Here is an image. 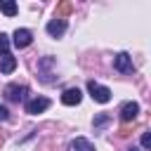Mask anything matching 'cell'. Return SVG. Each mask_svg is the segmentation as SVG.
Listing matches in <instances>:
<instances>
[{"mask_svg":"<svg viewBox=\"0 0 151 151\" xmlns=\"http://www.w3.org/2000/svg\"><path fill=\"white\" fill-rule=\"evenodd\" d=\"M137 113H139V104L137 101H125L123 109H120V120L123 123H130V120L137 118Z\"/></svg>","mask_w":151,"mask_h":151,"instance_id":"obj_5","label":"cell"},{"mask_svg":"<svg viewBox=\"0 0 151 151\" xmlns=\"http://www.w3.org/2000/svg\"><path fill=\"white\" fill-rule=\"evenodd\" d=\"M47 106H50V99H47V97H35V99L26 101V113H31V116H38V113H42Z\"/></svg>","mask_w":151,"mask_h":151,"instance_id":"obj_4","label":"cell"},{"mask_svg":"<svg viewBox=\"0 0 151 151\" xmlns=\"http://www.w3.org/2000/svg\"><path fill=\"white\" fill-rule=\"evenodd\" d=\"M71 12H73V2H59L57 5V19H64Z\"/></svg>","mask_w":151,"mask_h":151,"instance_id":"obj_12","label":"cell"},{"mask_svg":"<svg viewBox=\"0 0 151 151\" xmlns=\"http://www.w3.org/2000/svg\"><path fill=\"white\" fill-rule=\"evenodd\" d=\"M7 47H9V38L0 33V54H7Z\"/></svg>","mask_w":151,"mask_h":151,"instance_id":"obj_13","label":"cell"},{"mask_svg":"<svg viewBox=\"0 0 151 151\" xmlns=\"http://www.w3.org/2000/svg\"><path fill=\"white\" fill-rule=\"evenodd\" d=\"M26 85H7L5 87V97L9 99V101H21L24 97H26Z\"/></svg>","mask_w":151,"mask_h":151,"instance_id":"obj_6","label":"cell"},{"mask_svg":"<svg viewBox=\"0 0 151 151\" xmlns=\"http://www.w3.org/2000/svg\"><path fill=\"white\" fill-rule=\"evenodd\" d=\"M64 31H66V21H64V19H52V21L47 24V33H50L52 38H59Z\"/></svg>","mask_w":151,"mask_h":151,"instance_id":"obj_8","label":"cell"},{"mask_svg":"<svg viewBox=\"0 0 151 151\" xmlns=\"http://www.w3.org/2000/svg\"><path fill=\"white\" fill-rule=\"evenodd\" d=\"M87 92H90V97H92L94 101H99V104L111 101V90L104 87V85H99V83H94V80L87 83Z\"/></svg>","mask_w":151,"mask_h":151,"instance_id":"obj_1","label":"cell"},{"mask_svg":"<svg viewBox=\"0 0 151 151\" xmlns=\"http://www.w3.org/2000/svg\"><path fill=\"white\" fill-rule=\"evenodd\" d=\"M80 99H83V92H80L78 87H68V90H64V94H61V101H64L66 106H76V104H80Z\"/></svg>","mask_w":151,"mask_h":151,"instance_id":"obj_7","label":"cell"},{"mask_svg":"<svg viewBox=\"0 0 151 151\" xmlns=\"http://www.w3.org/2000/svg\"><path fill=\"white\" fill-rule=\"evenodd\" d=\"M0 12L7 14V17H14V14L19 12V7H17V2H12V0H0Z\"/></svg>","mask_w":151,"mask_h":151,"instance_id":"obj_11","label":"cell"},{"mask_svg":"<svg viewBox=\"0 0 151 151\" xmlns=\"http://www.w3.org/2000/svg\"><path fill=\"white\" fill-rule=\"evenodd\" d=\"M142 146H144V149L151 146V132H144V134H142Z\"/></svg>","mask_w":151,"mask_h":151,"instance_id":"obj_14","label":"cell"},{"mask_svg":"<svg viewBox=\"0 0 151 151\" xmlns=\"http://www.w3.org/2000/svg\"><path fill=\"white\" fill-rule=\"evenodd\" d=\"M113 66H116L120 73H132V71H134V66H132V57H130L127 52H120V54H116V59H113Z\"/></svg>","mask_w":151,"mask_h":151,"instance_id":"obj_3","label":"cell"},{"mask_svg":"<svg viewBox=\"0 0 151 151\" xmlns=\"http://www.w3.org/2000/svg\"><path fill=\"white\" fill-rule=\"evenodd\" d=\"M7 116H9V113H7V109H5V106H0V120H7Z\"/></svg>","mask_w":151,"mask_h":151,"instance_id":"obj_16","label":"cell"},{"mask_svg":"<svg viewBox=\"0 0 151 151\" xmlns=\"http://www.w3.org/2000/svg\"><path fill=\"white\" fill-rule=\"evenodd\" d=\"M14 68H17V59H14L9 52H7V54H0V71H2V73H12Z\"/></svg>","mask_w":151,"mask_h":151,"instance_id":"obj_10","label":"cell"},{"mask_svg":"<svg viewBox=\"0 0 151 151\" xmlns=\"http://www.w3.org/2000/svg\"><path fill=\"white\" fill-rule=\"evenodd\" d=\"M106 120H109V116H106V113H99V116L94 118V125H104Z\"/></svg>","mask_w":151,"mask_h":151,"instance_id":"obj_15","label":"cell"},{"mask_svg":"<svg viewBox=\"0 0 151 151\" xmlns=\"http://www.w3.org/2000/svg\"><path fill=\"white\" fill-rule=\"evenodd\" d=\"M127 151H139V149H134V146H132V149H127Z\"/></svg>","mask_w":151,"mask_h":151,"instance_id":"obj_17","label":"cell"},{"mask_svg":"<svg viewBox=\"0 0 151 151\" xmlns=\"http://www.w3.org/2000/svg\"><path fill=\"white\" fill-rule=\"evenodd\" d=\"M68 151H94V146L90 144V139H85V137H76V139L68 144Z\"/></svg>","mask_w":151,"mask_h":151,"instance_id":"obj_9","label":"cell"},{"mask_svg":"<svg viewBox=\"0 0 151 151\" xmlns=\"http://www.w3.org/2000/svg\"><path fill=\"white\" fill-rule=\"evenodd\" d=\"M12 42H14L19 50H24V47H28V45L33 42V33H31L28 28H17L14 35H12Z\"/></svg>","mask_w":151,"mask_h":151,"instance_id":"obj_2","label":"cell"}]
</instances>
